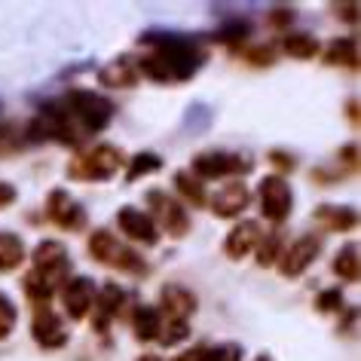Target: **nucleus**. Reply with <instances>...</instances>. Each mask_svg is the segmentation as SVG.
<instances>
[{"mask_svg": "<svg viewBox=\"0 0 361 361\" xmlns=\"http://www.w3.org/2000/svg\"><path fill=\"white\" fill-rule=\"evenodd\" d=\"M141 43L157 47L153 56L141 59V71L157 83H180L196 74V68H202L205 61V52L180 34H144Z\"/></svg>", "mask_w": 361, "mask_h": 361, "instance_id": "f257e3e1", "label": "nucleus"}, {"mask_svg": "<svg viewBox=\"0 0 361 361\" xmlns=\"http://www.w3.org/2000/svg\"><path fill=\"white\" fill-rule=\"evenodd\" d=\"M65 102L68 104H61V107L68 111L71 123H80L83 132L104 129L114 116V104L107 102V98H102L98 92H89V89H74V92H68Z\"/></svg>", "mask_w": 361, "mask_h": 361, "instance_id": "f03ea898", "label": "nucleus"}, {"mask_svg": "<svg viewBox=\"0 0 361 361\" xmlns=\"http://www.w3.org/2000/svg\"><path fill=\"white\" fill-rule=\"evenodd\" d=\"M89 255H92L98 264H107V267H116L123 269V273H144V260L135 255L132 248L120 245V242L114 239V233L107 230H98L92 233V239H89Z\"/></svg>", "mask_w": 361, "mask_h": 361, "instance_id": "7ed1b4c3", "label": "nucleus"}, {"mask_svg": "<svg viewBox=\"0 0 361 361\" xmlns=\"http://www.w3.org/2000/svg\"><path fill=\"white\" fill-rule=\"evenodd\" d=\"M120 166H123V153L111 147V144H102V147L89 150L80 159L71 162L68 171L77 180H102V178H111L114 171H120Z\"/></svg>", "mask_w": 361, "mask_h": 361, "instance_id": "20e7f679", "label": "nucleus"}, {"mask_svg": "<svg viewBox=\"0 0 361 361\" xmlns=\"http://www.w3.org/2000/svg\"><path fill=\"white\" fill-rule=\"evenodd\" d=\"M251 157L245 153H224V150H205L193 157V171L200 178H230L251 171Z\"/></svg>", "mask_w": 361, "mask_h": 361, "instance_id": "39448f33", "label": "nucleus"}, {"mask_svg": "<svg viewBox=\"0 0 361 361\" xmlns=\"http://www.w3.org/2000/svg\"><path fill=\"white\" fill-rule=\"evenodd\" d=\"M34 273L47 282L52 291L71 276V260L61 242H40L34 251Z\"/></svg>", "mask_w": 361, "mask_h": 361, "instance_id": "423d86ee", "label": "nucleus"}, {"mask_svg": "<svg viewBox=\"0 0 361 361\" xmlns=\"http://www.w3.org/2000/svg\"><path fill=\"white\" fill-rule=\"evenodd\" d=\"M260 193V209H264V214L269 221H285L288 214H291V205H294V193L291 187H288V180L282 175H269L260 180L257 187Z\"/></svg>", "mask_w": 361, "mask_h": 361, "instance_id": "0eeeda50", "label": "nucleus"}, {"mask_svg": "<svg viewBox=\"0 0 361 361\" xmlns=\"http://www.w3.org/2000/svg\"><path fill=\"white\" fill-rule=\"evenodd\" d=\"M147 205H150V212L157 214V221L171 233V236H187V230H190V218H187V212L180 209L171 196H166L162 190H150L147 193Z\"/></svg>", "mask_w": 361, "mask_h": 361, "instance_id": "6e6552de", "label": "nucleus"}, {"mask_svg": "<svg viewBox=\"0 0 361 361\" xmlns=\"http://www.w3.org/2000/svg\"><path fill=\"white\" fill-rule=\"evenodd\" d=\"M47 214L52 224H59L61 230H80L86 224V212L71 200L65 190H52L47 200Z\"/></svg>", "mask_w": 361, "mask_h": 361, "instance_id": "1a4fd4ad", "label": "nucleus"}, {"mask_svg": "<svg viewBox=\"0 0 361 361\" xmlns=\"http://www.w3.org/2000/svg\"><path fill=\"white\" fill-rule=\"evenodd\" d=\"M319 251H322V239H319V236H300V239H297L294 245L282 255L279 267H282L285 276H300L303 269L310 267L315 257H319Z\"/></svg>", "mask_w": 361, "mask_h": 361, "instance_id": "9d476101", "label": "nucleus"}, {"mask_svg": "<svg viewBox=\"0 0 361 361\" xmlns=\"http://www.w3.org/2000/svg\"><path fill=\"white\" fill-rule=\"evenodd\" d=\"M95 294H98V288H95L92 279H86V276L71 279L65 285V310H68L71 319H83L89 312V306L95 303Z\"/></svg>", "mask_w": 361, "mask_h": 361, "instance_id": "9b49d317", "label": "nucleus"}, {"mask_svg": "<svg viewBox=\"0 0 361 361\" xmlns=\"http://www.w3.org/2000/svg\"><path fill=\"white\" fill-rule=\"evenodd\" d=\"M116 221H120V227H123L126 236H132L135 242H144V245H157V239H159L157 224H153L144 212H138V209H123Z\"/></svg>", "mask_w": 361, "mask_h": 361, "instance_id": "f8f14e48", "label": "nucleus"}, {"mask_svg": "<svg viewBox=\"0 0 361 361\" xmlns=\"http://www.w3.org/2000/svg\"><path fill=\"white\" fill-rule=\"evenodd\" d=\"M245 205H248V187L242 184V180H230V184L214 196L212 212L218 214V218H236V214L245 212Z\"/></svg>", "mask_w": 361, "mask_h": 361, "instance_id": "ddd939ff", "label": "nucleus"}, {"mask_svg": "<svg viewBox=\"0 0 361 361\" xmlns=\"http://www.w3.org/2000/svg\"><path fill=\"white\" fill-rule=\"evenodd\" d=\"M34 340L40 343V346H47V349H59V346H65L68 343V331H65V324L59 322V315H52V312H37L34 315Z\"/></svg>", "mask_w": 361, "mask_h": 361, "instance_id": "4468645a", "label": "nucleus"}, {"mask_svg": "<svg viewBox=\"0 0 361 361\" xmlns=\"http://www.w3.org/2000/svg\"><path fill=\"white\" fill-rule=\"evenodd\" d=\"M257 242H260V224L245 221V224H239V227H233L227 242H224V251H227V257L239 260V257H245L248 251H255Z\"/></svg>", "mask_w": 361, "mask_h": 361, "instance_id": "2eb2a0df", "label": "nucleus"}, {"mask_svg": "<svg viewBox=\"0 0 361 361\" xmlns=\"http://www.w3.org/2000/svg\"><path fill=\"white\" fill-rule=\"evenodd\" d=\"M162 310H166L175 322H184L187 315L196 310V297L180 285H166L162 288Z\"/></svg>", "mask_w": 361, "mask_h": 361, "instance_id": "dca6fc26", "label": "nucleus"}, {"mask_svg": "<svg viewBox=\"0 0 361 361\" xmlns=\"http://www.w3.org/2000/svg\"><path fill=\"white\" fill-rule=\"evenodd\" d=\"M315 221L328 230H352L358 224V214L346 205H322V209H315Z\"/></svg>", "mask_w": 361, "mask_h": 361, "instance_id": "f3484780", "label": "nucleus"}, {"mask_svg": "<svg viewBox=\"0 0 361 361\" xmlns=\"http://www.w3.org/2000/svg\"><path fill=\"white\" fill-rule=\"evenodd\" d=\"M282 47H285V52H288L291 59H315V56L322 52V49H319V40H315L312 34H303V31L288 34Z\"/></svg>", "mask_w": 361, "mask_h": 361, "instance_id": "a211bd4d", "label": "nucleus"}, {"mask_svg": "<svg viewBox=\"0 0 361 361\" xmlns=\"http://www.w3.org/2000/svg\"><path fill=\"white\" fill-rule=\"evenodd\" d=\"M324 61H328V65L355 68V65H358V47H355V40H352V37L334 40L331 47H328V52H324Z\"/></svg>", "mask_w": 361, "mask_h": 361, "instance_id": "6ab92c4d", "label": "nucleus"}, {"mask_svg": "<svg viewBox=\"0 0 361 361\" xmlns=\"http://www.w3.org/2000/svg\"><path fill=\"white\" fill-rule=\"evenodd\" d=\"M159 331H162L159 312L150 310V306H138V312H135V337L141 343H147V340H157Z\"/></svg>", "mask_w": 361, "mask_h": 361, "instance_id": "aec40b11", "label": "nucleus"}, {"mask_svg": "<svg viewBox=\"0 0 361 361\" xmlns=\"http://www.w3.org/2000/svg\"><path fill=\"white\" fill-rule=\"evenodd\" d=\"M25 260V245L16 233H0V269H16Z\"/></svg>", "mask_w": 361, "mask_h": 361, "instance_id": "412c9836", "label": "nucleus"}, {"mask_svg": "<svg viewBox=\"0 0 361 361\" xmlns=\"http://www.w3.org/2000/svg\"><path fill=\"white\" fill-rule=\"evenodd\" d=\"M334 273H337L340 279H346V282H355L361 267H358V248L355 245H346L337 255V260H334Z\"/></svg>", "mask_w": 361, "mask_h": 361, "instance_id": "4be33fe9", "label": "nucleus"}, {"mask_svg": "<svg viewBox=\"0 0 361 361\" xmlns=\"http://www.w3.org/2000/svg\"><path fill=\"white\" fill-rule=\"evenodd\" d=\"M102 83L104 86H135V74H132V68L126 65V61H114V65H107L102 68Z\"/></svg>", "mask_w": 361, "mask_h": 361, "instance_id": "5701e85b", "label": "nucleus"}, {"mask_svg": "<svg viewBox=\"0 0 361 361\" xmlns=\"http://www.w3.org/2000/svg\"><path fill=\"white\" fill-rule=\"evenodd\" d=\"M95 303H98V310H102V315H114L123 310L126 294H123V288H116V285H104L102 291L95 294Z\"/></svg>", "mask_w": 361, "mask_h": 361, "instance_id": "b1692460", "label": "nucleus"}, {"mask_svg": "<svg viewBox=\"0 0 361 361\" xmlns=\"http://www.w3.org/2000/svg\"><path fill=\"white\" fill-rule=\"evenodd\" d=\"M175 187H178V190L184 193L193 205H202V202H205V190H202V184L190 175V171H178V175H175Z\"/></svg>", "mask_w": 361, "mask_h": 361, "instance_id": "393cba45", "label": "nucleus"}, {"mask_svg": "<svg viewBox=\"0 0 361 361\" xmlns=\"http://www.w3.org/2000/svg\"><path fill=\"white\" fill-rule=\"evenodd\" d=\"M202 361H242V349L236 343H224V346H205Z\"/></svg>", "mask_w": 361, "mask_h": 361, "instance_id": "a878e982", "label": "nucleus"}, {"mask_svg": "<svg viewBox=\"0 0 361 361\" xmlns=\"http://www.w3.org/2000/svg\"><path fill=\"white\" fill-rule=\"evenodd\" d=\"M159 166H162V159L157 157V153H138V157L132 159V166H129V180L141 178L144 171H157Z\"/></svg>", "mask_w": 361, "mask_h": 361, "instance_id": "bb28decb", "label": "nucleus"}, {"mask_svg": "<svg viewBox=\"0 0 361 361\" xmlns=\"http://www.w3.org/2000/svg\"><path fill=\"white\" fill-rule=\"evenodd\" d=\"M25 291H28V297L34 303H47L49 297H52V288L43 282V279L37 276V273H31L28 279H25Z\"/></svg>", "mask_w": 361, "mask_h": 361, "instance_id": "cd10ccee", "label": "nucleus"}, {"mask_svg": "<svg viewBox=\"0 0 361 361\" xmlns=\"http://www.w3.org/2000/svg\"><path fill=\"white\" fill-rule=\"evenodd\" d=\"M13 324H16V306L10 303V297L6 294H0V340L10 337Z\"/></svg>", "mask_w": 361, "mask_h": 361, "instance_id": "c85d7f7f", "label": "nucleus"}, {"mask_svg": "<svg viewBox=\"0 0 361 361\" xmlns=\"http://www.w3.org/2000/svg\"><path fill=\"white\" fill-rule=\"evenodd\" d=\"M187 334H190V328H187L184 322H171L166 331H159V337H157V340H162L166 346H175V343H180V340L187 337Z\"/></svg>", "mask_w": 361, "mask_h": 361, "instance_id": "c756f323", "label": "nucleus"}, {"mask_svg": "<svg viewBox=\"0 0 361 361\" xmlns=\"http://www.w3.org/2000/svg\"><path fill=\"white\" fill-rule=\"evenodd\" d=\"M343 306V294L340 291H322L319 297H315V310L319 312H334Z\"/></svg>", "mask_w": 361, "mask_h": 361, "instance_id": "7c9ffc66", "label": "nucleus"}, {"mask_svg": "<svg viewBox=\"0 0 361 361\" xmlns=\"http://www.w3.org/2000/svg\"><path fill=\"white\" fill-rule=\"evenodd\" d=\"M276 257H279V239H267L264 242V248H260V255H257V264L260 267H269V264H276Z\"/></svg>", "mask_w": 361, "mask_h": 361, "instance_id": "2f4dec72", "label": "nucleus"}, {"mask_svg": "<svg viewBox=\"0 0 361 361\" xmlns=\"http://www.w3.org/2000/svg\"><path fill=\"white\" fill-rule=\"evenodd\" d=\"M242 37H248V22H236V25H227L221 34H218V40H242Z\"/></svg>", "mask_w": 361, "mask_h": 361, "instance_id": "473e14b6", "label": "nucleus"}, {"mask_svg": "<svg viewBox=\"0 0 361 361\" xmlns=\"http://www.w3.org/2000/svg\"><path fill=\"white\" fill-rule=\"evenodd\" d=\"M269 162H273V166H279L282 171H291V169L297 166V159H294V157H288L285 150H273V153H269Z\"/></svg>", "mask_w": 361, "mask_h": 361, "instance_id": "72a5a7b5", "label": "nucleus"}, {"mask_svg": "<svg viewBox=\"0 0 361 361\" xmlns=\"http://www.w3.org/2000/svg\"><path fill=\"white\" fill-rule=\"evenodd\" d=\"M10 202H16V187L0 180V205H10Z\"/></svg>", "mask_w": 361, "mask_h": 361, "instance_id": "f704fd0d", "label": "nucleus"}, {"mask_svg": "<svg viewBox=\"0 0 361 361\" xmlns=\"http://www.w3.org/2000/svg\"><path fill=\"white\" fill-rule=\"evenodd\" d=\"M291 19H294V13H291V10H276L273 16H269V22L279 25V28H282V25H288Z\"/></svg>", "mask_w": 361, "mask_h": 361, "instance_id": "c9c22d12", "label": "nucleus"}, {"mask_svg": "<svg viewBox=\"0 0 361 361\" xmlns=\"http://www.w3.org/2000/svg\"><path fill=\"white\" fill-rule=\"evenodd\" d=\"M248 59L257 61V65H267V61H273V49H255Z\"/></svg>", "mask_w": 361, "mask_h": 361, "instance_id": "e433bc0d", "label": "nucleus"}, {"mask_svg": "<svg viewBox=\"0 0 361 361\" xmlns=\"http://www.w3.org/2000/svg\"><path fill=\"white\" fill-rule=\"evenodd\" d=\"M202 355H205V346H196L190 352H184V355H178L175 361H202Z\"/></svg>", "mask_w": 361, "mask_h": 361, "instance_id": "4c0bfd02", "label": "nucleus"}, {"mask_svg": "<svg viewBox=\"0 0 361 361\" xmlns=\"http://www.w3.org/2000/svg\"><path fill=\"white\" fill-rule=\"evenodd\" d=\"M349 120L358 123V102H349Z\"/></svg>", "mask_w": 361, "mask_h": 361, "instance_id": "58836bf2", "label": "nucleus"}, {"mask_svg": "<svg viewBox=\"0 0 361 361\" xmlns=\"http://www.w3.org/2000/svg\"><path fill=\"white\" fill-rule=\"evenodd\" d=\"M138 361H162V358H159V355H141Z\"/></svg>", "mask_w": 361, "mask_h": 361, "instance_id": "ea45409f", "label": "nucleus"}, {"mask_svg": "<svg viewBox=\"0 0 361 361\" xmlns=\"http://www.w3.org/2000/svg\"><path fill=\"white\" fill-rule=\"evenodd\" d=\"M255 361H269V358H267V355H260V358H255Z\"/></svg>", "mask_w": 361, "mask_h": 361, "instance_id": "a19ab883", "label": "nucleus"}]
</instances>
